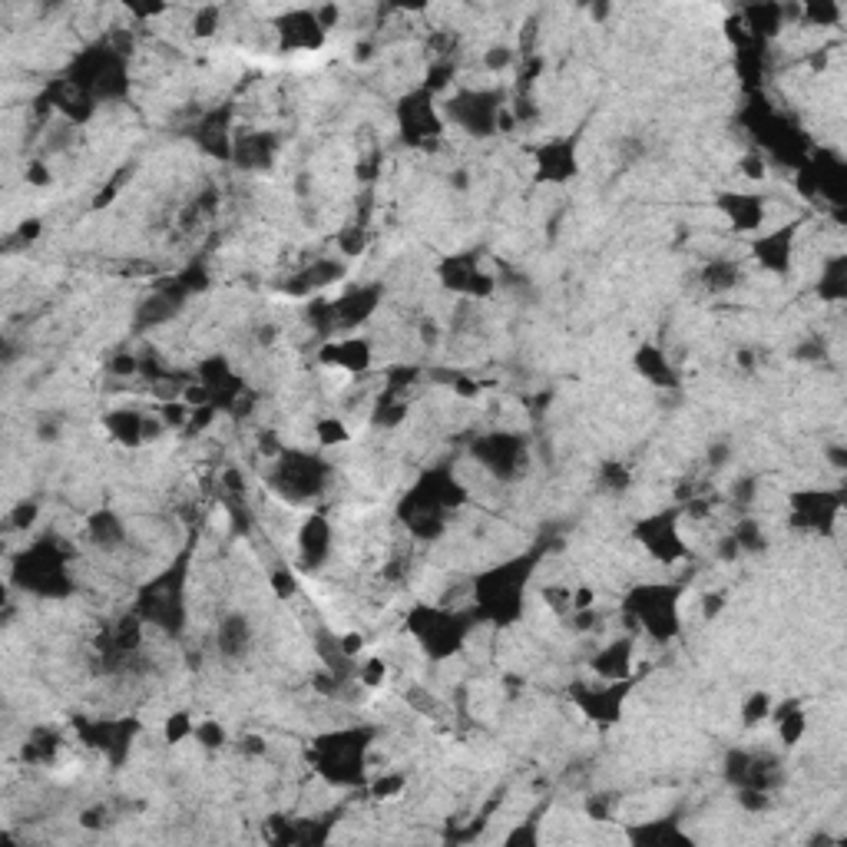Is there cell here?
I'll return each instance as SVG.
<instances>
[{"mask_svg":"<svg viewBox=\"0 0 847 847\" xmlns=\"http://www.w3.org/2000/svg\"><path fill=\"white\" fill-rule=\"evenodd\" d=\"M629 689H632V679H622V683H599V686H576V689H573V699H576V709H580L590 722H596V725H616V722L622 719Z\"/></svg>","mask_w":847,"mask_h":847,"instance_id":"cell-10","label":"cell"},{"mask_svg":"<svg viewBox=\"0 0 847 847\" xmlns=\"http://www.w3.org/2000/svg\"><path fill=\"white\" fill-rule=\"evenodd\" d=\"M683 583H636L622 599V622L629 636H649L652 642H672L683 632Z\"/></svg>","mask_w":847,"mask_h":847,"instance_id":"cell-1","label":"cell"},{"mask_svg":"<svg viewBox=\"0 0 847 847\" xmlns=\"http://www.w3.org/2000/svg\"><path fill=\"white\" fill-rule=\"evenodd\" d=\"M771 709H775V702H771V693L758 689V693H752V696L742 702V722H745L748 729H752V725H758V722H768Z\"/></svg>","mask_w":847,"mask_h":847,"instance_id":"cell-29","label":"cell"},{"mask_svg":"<svg viewBox=\"0 0 847 847\" xmlns=\"http://www.w3.org/2000/svg\"><path fill=\"white\" fill-rule=\"evenodd\" d=\"M27 183H31V186H47V183H50V173L44 169V162H31V165H27Z\"/></svg>","mask_w":847,"mask_h":847,"instance_id":"cell-39","label":"cell"},{"mask_svg":"<svg viewBox=\"0 0 847 847\" xmlns=\"http://www.w3.org/2000/svg\"><path fill=\"white\" fill-rule=\"evenodd\" d=\"M219 18H222V11H219V8H199V11H196V21H193L196 37H209V34H216V31H219Z\"/></svg>","mask_w":847,"mask_h":847,"instance_id":"cell-34","label":"cell"},{"mask_svg":"<svg viewBox=\"0 0 847 847\" xmlns=\"http://www.w3.org/2000/svg\"><path fill=\"white\" fill-rule=\"evenodd\" d=\"M255 642V629L245 613H226L216 626V652L222 659H242L249 655Z\"/></svg>","mask_w":847,"mask_h":847,"instance_id":"cell-20","label":"cell"},{"mask_svg":"<svg viewBox=\"0 0 847 847\" xmlns=\"http://www.w3.org/2000/svg\"><path fill=\"white\" fill-rule=\"evenodd\" d=\"M378 298H381V288L375 285H365V288H352L345 291L337 301H331V311H334V328L337 331H352L358 328L365 318H371V311L378 308Z\"/></svg>","mask_w":847,"mask_h":847,"instance_id":"cell-19","label":"cell"},{"mask_svg":"<svg viewBox=\"0 0 847 847\" xmlns=\"http://www.w3.org/2000/svg\"><path fill=\"white\" fill-rule=\"evenodd\" d=\"M440 282L444 288L470 298H487L493 291V278L480 272V265L470 255H454L440 265Z\"/></svg>","mask_w":847,"mask_h":847,"instance_id":"cell-17","label":"cell"},{"mask_svg":"<svg viewBox=\"0 0 847 847\" xmlns=\"http://www.w3.org/2000/svg\"><path fill=\"white\" fill-rule=\"evenodd\" d=\"M314 437H318V447H337V444H348V427L342 417H321L314 424Z\"/></svg>","mask_w":847,"mask_h":847,"instance_id":"cell-30","label":"cell"},{"mask_svg":"<svg viewBox=\"0 0 847 847\" xmlns=\"http://www.w3.org/2000/svg\"><path fill=\"white\" fill-rule=\"evenodd\" d=\"M768 719L775 722L778 742H781L785 748H794V745H801V742H804V735H808V712L801 709V702H798V699H788L785 706L771 709V716H768Z\"/></svg>","mask_w":847,"mask_h":847,"instance_id":"cell-23","label":"cell"},{"mask_svg":"<svg viewBox=\"0 0 847 847\" xmlns=\"http://www.w3.org/2000/svg\"><path fill=\"white\" fill-rule=\"evenodd\" d=\"M473 457H480L496 477H514L524 467L527 450L524 440H517L514 434H490L473 444Z\"/></svg>","mask_w":847,"mask_h":847,"instance_id":"cell-13","label":"cell"},{"mask_svg":"<svg viewBox=\"0 0 847 847\" xmlns=\"http://www.w3.org/2000/svg\"><path fill=\"white\" fill-rule=\"evenodd\" d=\"M580 139L583 133H570V136H557L547 139L543 146H537L534 156V183L540 186H563L570 180L580 176Z\"/></svg>","mask_w":847,"mask_h":847,"instance_id":"cell-9","label":"cell"},{"mask_svg":"<svg viewBox=\"0 0 847 847\" xmlns=\"http://www.w3.org/2000/svg\"><path fill=\"white\" fill-rule=\"evenodd\" d=\"M375 348L368 337H348V342H331L318 352V362L334 368V371H348V375H365L371 368Z\"/></svg>","mask_w":847,"mask_h":847,"instance_id":"cell-18","label":"cell"},{"mask_svg":"<svg viewBox=\"0 0 847 847\" xmlns=\"http://www.w3.org/2000/svg\"><path fill=\"white\" fill-rule=\"evenodd\" d=\"M328 473L331 470H328V463L318 454L282 450V457L275 460V470H272V487L288 503H308V500L324 493Z\"/></svg>","mask_w":847,"mask_h":847,"instance_id":"cell-5","label":"cell"},{"mask_svg":"<svg viewBox=\"0 0 847 847\" xmlns=\"http://www.w3.org/2000/svg\"><path fill=\"white\" fill-rule=\"evenodd\" d=\"M87 537H90V543L96 547V550H103V553H116L119 547H126V540H129V530H126V524L113 514V511H96L90 520H87Z\"/></svg>","mask_w":847,"mask_h":847,"instance_id":"cell-22","label":"cell"},{"mask_svg":"<svg viewBox=\"0 0 847 847\" xmlns=\"http://www.w3.org/2000/svg\"><path fill=\"white\" fill-rule=\"evenodd\" d=\"M514 60H517V57H514V50H511V47H490V50H487V57H483L487 70H493V73L506 70Z\"/></svg>","mask_w":847,"mask_h":847,"instance_id":"cell-35","label":"cell"},{"mask_svg":"<svg viewBox=\"0 0 847 847\" xmlns=\"http://www.w3.org/2000/svg\"><path fill=\"white\" fill-rule=\"evenodd\" d=\"M636 639L639 636H616L609 639L593 659H590V668L599 683H622L632 675V662H636Z\"/></svg>","mask_w":847,"mask_h":847,"instance_id":"cell-14","label":"cell"},{"mask_svg":"<svg viewBox=\"0 0 847 847\" xmlns=\"http://www.w3.org/2000/svg\"><path fill=\"white\" fill-rule=\"evenodd\" d=\"M368 745L371 732L348 729L314 742V771L334 788H355L368 781Z\"/></svg>","mask_w":847,"mask_h":847,"instance_id":"cell-4","label":"cell"},{"mask_svg":"<svg viewBox=\"0 0 847 847\" xmlns=\"http://www.w3.org/2000/svg\"><path fill=\"white\" fill-rule=\"evenodd\" d=\"M603 473H606V477H603V483H606V487H613V490H626V487L632 483L629 470H622L619 463H609Z\"/></svg>","mask_w":847,"mask_h":847,"instance_id":"cell-37","label":"cell"},{"mask_svg":"<svg viewBox=\"0 0 847 847\" xmlns=\"http://www.w3.org/2000/svg\"><path fill=\"white\" fill-rule=\"evenodd\" d=\"M193 735H196V719H193V712L176 709L173 716H165V722H162V739H165V745H183V742H190Z\"/></svg>","mask_w":847,"mask_h":847,"instance_id":"cell-25","label":"cell"},{"mask_svg":"<svg viewBox=\"0 0 847 847\" xmlns=\"http://www.w3.org/2000/svg\"><path fill=\"white\" fill-rule=\"evenodd\" d=\"M503 103H506L503 90H487V87H480V90H457L440 106V113H444V123H454L463 133L483 139V136H493L500 129V116L506 110Z\"/></svg>","mask_w":847,"mask_h":847,"instance_id":"cell-6","label":"cell"},{"mask_svg":"<svg viewBox=\"0 0 847 847\" xmlns=\"http://www.w3.org/2000/svg\"><path fill=\"white\" fill-rule=\"evenodd\" d=\"M193 742H199V748H206V752H219V748H226L229 735H226L222 722L206 719V722H196V735H193Z\"/></svg>","mask_w":847,"mask_h":847,"instance_id":"cell-32","label":"cell"},{"mask_svg":"<svg viewBox=\"0 0 847 847\" xmlns=\"http://www.w3.org/2000/svg\"><path fill=\"white\" fill-rule=\"evenodd\" d=\"M37 520H41V503L37 500L14 503V511L8 514V534H27V530H34Z\"/></svg>","mask_w":847,"mask_h":847,"instance_id":"cell-28","label":"cell"},{"mask_svg":"<svg viewBox=\"0 0 847 847\" xmlns=\"http://www.w3.org/2000/svg\"><path fill=\"white\" fill-rule=\"evenodd\" d=\"M331 547H334V530H331L328 517H321V514H311L295 530V550H298V563L305 570H318L331 557Z\"/></svg>","mask_w":847,"mask_h":847,"instance_id":"cell-15","label":"cell"},{"mask_svg":"<svg viewBox=\"0 0 847 847\" xmlns=\"http://www.w3.org/2000/svg\"><path fill=\"white\" fill-rule=\"evenodd\" d=\"M702 282L709 291H732L742 282V268L735 262H709L702 268Z\"/></svg>","mask_w":847,"mask_h":847,"instance_id":"cell-24","label":"cell"},{"mask_svg":"<svg viewBox=\"0 0 847 847\" xmlns=\"http://www.w3.org/2000/svg\"><path fill=\"white\" fill-rule=\"evenodd\" d=\"M739 169H742L745 180L758 183V180H765V173H768V162H765L762 156H745V159L739 162Z\"/></svg>","mask_w":847,"mask_h":847,"instance_id":"cell-36","label":"cell"},{"mask_svg":"<svg viewBox=\"0 0 847 847\" xmlns=\"http://www.w3.org/2000/svg\"><path fill=\"white\" fill-rule=\"evenodd\" d=\"M632 840H645V844H668V840H686V834L675 827V821H662V824H642L629 831Z\"/></svg>","mask_w":847,"mask_h":847,"instance_id":"cell-27","label":"cell"},{"mask_svg":"<svg viewBox=\"0 0 847 847\" xmlns=\"http://www.w3.org/2000/svg\"><path fill=\"white\" fill-rule=\"evenodd\" d=\"M683 506H668V511H659L652 517H642L636 524V540L642 543V550L652 557V560H662V563H675V560H689L693 550L683 537Z\"/></svg>","mask_w":847,"mask_h":847,"instance_id":"cell-7","label":"cell"},{"mask_svg":"<svg viewBox=\"0 0 847 847\" xmlns=\"http://www.w3.org/2000/svg\"><path fill=\"white\" fill-rule=\"evenodd\" d=\"M355 683L362 686V689H381L385 683H388V662L385 659H362L358 665H355Z\"/></svg>","mask_w":847,"mask_h":847,"instance_id":"cell-26","label":"cell"},{"mask_svg":"<svg viewBox=\"0 0 847 847\" xmlns=\"http://www.w3.org/2000/svg\"><path fill=\"white\" fill-rule=\"evenodd\" d=\"M540 563V553H524L517 560H506L503 566L487 570L473 580V613L477 619H490L496 626H506L524 616V596L527 583Z\"/></svg>","mask_w":847,"mask_h":847,"instance_id":"cell-2","label":"cell"},{"mask_svg":"<svg viewBox=\"0 0 847 847\" xmlns=\"http://www.w3.org/2000/svg\"><path fill=\"white\" fill-rule=\"evenodd\" d=\"M632 365H636V371L649 381V385H655V388H679V371H675V365L668 362V355L659 348V345H642L639 352H636V358H632Z\"/></svg>","mask_w":847,"mask_h":847,"instance_id":"cell-21","label":"cell"},{"mask_svg":"<svg viewBox=\"0 0 847 847\" xmlns=\"http://www.w3.org/2000/svg\"><path fill=\"white\" fill-rule=\"evenodd\" d=\"M404 785H408V781H404V775H398V771H388V775L368 781V788H371L375 798H398V794L404 791Z\"/></svg>","mask_w":847,"mask_h":847,"instance_id":"cell-33","label":"cell"},{"mask_svg":"<svg viewBox=\"0 0 847 847\" xmlns=\"http://www.w3.org/2000/svg\"><path fill=\"white\" fill-rule=\"evenodd\" d=\"M716 209L725 216L732 232L752 236L765 226L768 199H765V193H752V190H722V193H716Z\"/></svg>","mask_w":847,"mask_h":847,"instance_id":"cell-12","label":"cell"},{"mask_svg":"<svg viewBox=\"0 0 847 847\" xmlns=\"http://www.w3.org/2000/svg\"><path fill=\"white\" fill-rule=\"evenodd\" d=\"M477 622L480 619L473 606H414L404 619L408 632L417 639L421 652L431 662L454 659L467 645Z\"/></svg>","mask_w":847,"mask_h":847,"instance_id":"cell-3","label":"cell"},{"mask_svg":"<svg viewBox=\"0 0 847 847\" xmlns=\"http://www.w3.org/2000/svg\"><path fill=\"white\" fill-rule=\"evenodd\" d=\"M268 590L275 593L278 603H291L295 593H298V576H295V570H288V566L272 570V573H268Z\"/></svg>","mask_w":847,"mask_h":847,"instance_id":"cell-31","label":"cell"},{"mask_svg":"<svg viewBox=\"0 0 847 847\" xmlns=\"http://www.w3.org/2000/svg\"><path fill=\"white\" fill-rule=\"evenodd\" d=\"M722 609H725V596H722V593H706V599H702V616H706V619H716Z\"/></svg>","mask_w":847,"mask_h":847,"instance_id":"cell-38","label":"cell"},{"mask_svg":"<svg viewBox=\"0 0 847 847\" xmlns=\"http://www.w3.org/2000/svg\"><path fill=\"white\" fill-rule=\"evenodd\" d=\"M794 236H798V222H788L762 239L752 242V255L762 268L775 272V275H788L791 272V259H794Z\"/></svg>","mask_w":847,"mask_h":847,"instance_id":"cell-16","label":"cell"},{"mask_svg":"<svg viewBox=\"0 0 847 847\" xmlns=\"http://www.w3.org/2000/svg\"><path fill=\"white\" fill-rule=\"evenodd\" d=\"M398 129H401V139L408 146H431L434 139L444 136L447 123H444V113L434 103L431 90L417 87V90L401 96V103H398Z\"/></svg>","mask_w":847,"mask_h":847,"instance_id":"cell-8","label":"cell"},{"mask_svg":"<svg viewBox=\"0 0 847 847\" xmlns=\"http://www.w3.org/2000/svg\"><path fill=\"white\" fill-rule=\"evenodd\" d=\"M275 37H278V50L282 54H311V50H321L324 47V27L318 24V14L314 11H285L278 21H275Z\"/></svg>","mask_w":847,"mask_h":847,"instance_id":"cell-11","label":"cell"}]
</instances>
